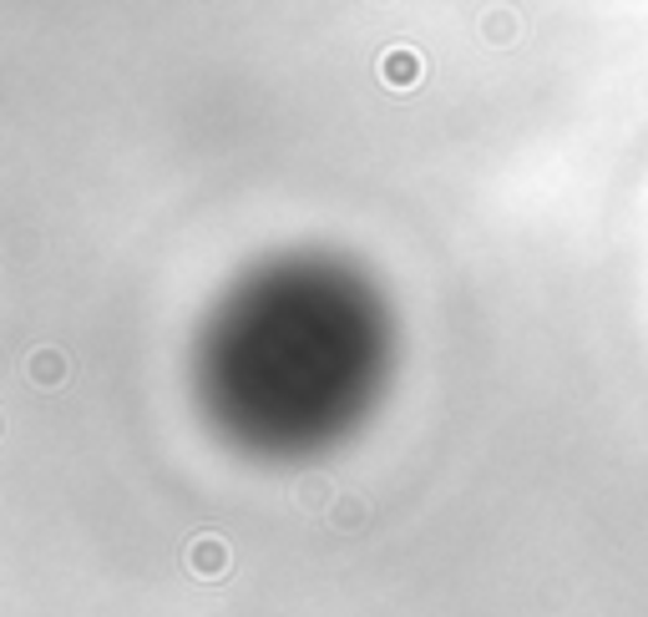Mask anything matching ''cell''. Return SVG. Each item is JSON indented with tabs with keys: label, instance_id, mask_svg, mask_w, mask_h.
I'll return each mask as SVG.
<instances>
[{
	"label": "cell",
	"instance_id": "cell-1",
	"mask_svg": "<svg viewBox=\"0 0 648 617\" xmlns=\"http://www.w3.org/2000/svg\"><path fill=\"white\" fill-rule=\"evenodd\" d=\"M421 76H426V61H421V51L415 46H390L381 56V81L396 91H411L421 87Z\"/></svg>",
	"mask_w": 648,
	"mask_h": 617
},
{
	"label": "cell",
	"instance_id": "cell-2",
	"mask_svg": "<svg viewBox=\"0 0 648 617\" xmlns=\"http://www.w3.org/2000/svg\"><path fill=\"white\" fill-rule=\"evenodd\" d=\"M228 567H234V552H228L223 537H198V542L188 546V572L192 577H208V582H213V577H223Z\"/></svg>",
	"mask_w": 648,
	"mask_h": 617
},
{
	"label": "cell",
	"instance_id": "cell-3",
	"mask_svg": "<svg viewBox=\"0 0 648 617\" xmlns=\"http://www.w3.org/2000/svg\"><path fill=\"white\" fill-rule=\"evenodd\" d=\"M26 369H30V380L41 385V390H57V385L66 380V360H61V350H36L26 360Z\"/></svg>",
	"mask_w": 648,
	"mask_h": 617
},
{
	"label": "cell",
	"instance_id": "cell-4",
	"mask_svg": "<svg viewBox=\"0 0 648 617\" xmlns=\"http://www.w3.org/2000/svg\"><path fill=\"white\" fill-rule=\"evenodd\" d=\"M324 521H329V527H360V521H365V501H360V496H339L335 512L324 516Z\"/></svg>",
	"mask_w": 648,
	"mask_h": 617
},
{
	"label": "cell",
	"instance_id": "cell-5",
	"mask_svg": "<svg viewBox=\"0 0 648 617\" xmlns=\"http://www.w3.org/2000/svg\"><path fill=\"white\" fill-rule=\"evenodd\" d=\"M324 501H329V486H324V476H304V481H299V506H304V512L329 516V512H324Z\"/></svg>",
	"mask_w": 648,
	"mask_h": 617
},
{
	"label": "cell",
	"instance_id": "cell-6",
	"mask_svg": "<svg viewBox=\"0 0 648 617\" xmlns=\"http://www.w3.org/2000/svg\"><path fill=\"white\" fill-rule=\"evenodd\" d=\"M482 30L491 36V41H512V21H507V15H491Z\"/></svg>",
	"mask_w": 648,
	"mask_h": 617
}]
</instances>
